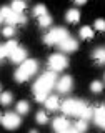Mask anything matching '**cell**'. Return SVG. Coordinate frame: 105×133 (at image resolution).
<instances>
[{
  "mask_svg": "<svg viewBox=\"0 0 105 133\" xmlns=\"http://www.w3.org/2000/svg\"><path fill=\"white\" fill-rule=\"evenodd\" d=\"M65 18H67V22H69V23H77L78 20H80V12L75 10V8H70V10L67 12Z\"/></svg>",
  "mask_w": 105,
  "mask_h": 133,
  "instance_id": "obj_13",
  "label": "cell"
},
{
  "mask_svg": "<svg viewBox=\"0 0 105 133\" xmlns=\"http://www.w3.org/2000/svg\"><path fill=\"white\" fill-rule=\"evenodd\" d=\"M33 15L37 17V18H39V17H42V15H47V7L45 5H37L35 8H33Z\"/></svg>",
  "mask_w": 105,
  "mask_h": 133,
  "instance_id": "obj_20",
  "label": "cell"
},
{
  "mask_svg": "<svg viewBox=\"0 0 105 133\" xmlns=\"http://www.w3.org/2000/svg\"><path fill=\"white\" fill-rule=\"evenodd\" d=\"M87 107L89 105H87L85 102H82V100L69 98V100H65V102L62 103L60 108H62V111H64L65 115H72V116H78V118H80Z\"/></svg>",
  "mask_w": 105,
  "mask_h": 133,
  "instance_id": "obj_3",
  "label": "cell"
},
{
  "mask_svg": "<svg viewBox=\"0 0 105 133\" xmlns=\"http://www.w3.org/2000/svg\"><path fill=\"white\" fill-rule=\"evenodd\" d=\"M87 128H89V125H87V122L85 120H77V123H75V130H78L80 133H83V131H87Z\"/></svg>",
  "mask_w": 105,
  "mask_h": 133,
  "instance_id": "obj_22",
  "label": "cell"
},
{
  "mask_svg": "<svg viewBox=\"0 0 105 133\" xmlns=\"http://www.w3.org/2000/svg\"><path fill=\"white\" fill-rule=\"evenodd\" d=\"M10 14H12V8L10 7H2V8H0V17H2L3 20H5Z\"/></svg>",
  "mask_w": 105,
  "mask_h": 133,
  "instance_id": "obj_27",
  "label": "cell"
},
{
  "mask_svg": "<svg viewBox=\"0 0 105 133\" xmlns=\"http://www.w3.org/2000/svg\"><path fill=\"white\" fill-rule=\"evenodd\" d=\"M67 65H69V60H67L65 55H62V53H55V55H52L48 58V68L50 72H62L64 68H67Z\"/></svg>",
  "mask_w": 105,
  "mask_h": 133,
  "instance_id": "obj_5",
  "label": "cell"
},
{
  "mask_svg": "<svg viewBox=\"0 0 105 133\" xmlns=\"http://www.w3.org/2000/svg\"><path fill=\"white\" fill-rule=\"evenodd\" d=\"M80 37H82V38H92V37H94V30H92V27H82L80 28Z\"/></svg>",
  "mask_w": 105,
  "mask_h": 133,
  "instance_id": "obj_19",
  "label": "cell"
},
{
  "mask_svg": "<svg viewBox=\"0 0 105 133\" xmlns=\"http://www.w3.org/2000/svg\"><path fill=\"white\" fill-rule=\"evenodd\" d=\"M10 8L15 12V14H22V12L25 10V2L23 0H14V3H12Z\"/></svg>",
  "mask_w": 105,
  "mask_h": 133,
  "instance_id": "obj_16",
  "label": "cell"
},
{
  "mask_svg": "<svg viewBox=\"0 0 105 133\" xmlns=\"http://www.w3.org/2000/svg\"><path fill=\"white\" fill-rule=\"evenodd\" d=\"M58 48L62 50V52H75V50L78 48V43L77 40H73L72 37H67V38H64L58 43Z\"/></svg>",
  "mask_w": 105,
  "mask_h": 133,
  "instance_id": "obj_9",
  "label": "cell"
},
{
  "mask_svg": "<svg viewBox=\"0 0 105 133\" xmlns=\"http://www.w3.org/2000/svg\"><path fill=\"white\" fill-rule=\"evenodd\" d=\"M69 37V32H67V28H53V30H50L47 35L44 37V42L47 45H58L64 38Z\"/></svg>",
  "mask_w": 105,
  "mask_h": 133,
  "instance_id": "obj_4",
  "label": "cell"
},
{
  "mask_svg": "<svg viewBox=\"0 0 105 133\" xmlns=\"http://www.w3.org/2000/svg\"><path fill=\"white\" fill-rule=\"evenodd\" d=\"M7 22H8V25H12V27H14V25H17V23H25L27 22V20H25V17L22 15V14H15L14 10H12V14L7 17Z\"/></svg>",
  "mask_w": 105,
  "mask_h": 133,
  "instance_id": "obj_12",
  "label": "cell"
},
{
  "mask_svg": "<svg viewBox=\"0 0 105 133\" xmlns=\"http://www.w3.org/2000/svg\"><path fill=\"white\" fill-rule=\"evenodd\" d=\"M45 107H47V110H57V108H60V103H58V97H47L45 100Z\"/></svg>",
  "mask_w": 105,
  "mask_h": 133,
  "instance_id": "obj_14",
  "label": "cell"
},
{
  "mask_svg": "<svg viewBox=\"0 0 105 133\" xmlns=\"http://www.w3.org/2000/svg\"><path fill=\"white\" fill-rule=\"evenodd\" d=\"M5 57H8V53H7V50H5V45H0V60L5 58Z\"/></svg>",
  "mask_w": 105,
  "mask_h": 133,
  "instance_id": "obj_30",
  "label": "cell"
},
{
  "mask_svg": "<svg viewBox=\"0 0 105 133\" xmlns=\"http://www.w3.org/2000/svg\"><path fill=\"white\" fill-rule=\"evenodd\" d=\"M28 108H30V107H28V103L23 102V100L17 103V111H18V113H22V115L23 113H28Z\"/></svg>",
  "mask_w": 105,
  "mask_h": 133,
  "instance_id": "obj_21",
  "label": "cell"
},
{
  "mask_svg": "<svg viewBox=\"0 0 105 133\" xmlns=\"http://www.w3.org/2000/svg\"><path fill=\"white\" fill-rule=\"evenodd\" d=\"M94 122L97 127L105 130V105H98L94 108Z\"/></svg>",
  "mask_w": 105,
  "mask_h": 133,
  "instance_id": "obj_7",
  "label": "cell"
},
{
  "mask_svg": "<svg viewBox=\"0 0 105 133\" xmlns=\"http://www.w3.org/2000/svg\"><path fill=\"white\" fill-rule=\"evenodd\" d=\"M0 122H2V115H0Z\"/></svg>",
  "mask_w": 105,
  "mask_h": 133,
  "instance_id": "obj_34",
  "label": "cell"
},
{
  "mask_svg": "<svg viewBox=\"0 0 105 133\" xmlns=\"http://www.w3.org/2000/svg\"><path fill=\"white\" fill-rule=\"evenodd\" d=\"M30 133H37V131H35V130H30Z\"/></svg>",
  "mask_w": 105,
  "mask_h": 133,
  "instance_id": "obj_33",
  "label": "cell"
},
{
  "mask_svg": "<svg viewBox=\"0 0 105 133\" xmlns=\"http://www.w3.org/2000/svg\"><path fill=\"white\" fill-rule=\"evenodd\" d=\"M55 85H57V90L60 93H69L73 87V80H72V77H62Z\"/></svg>",
  "mask_w": 105,
  "mask_h": 133,
  "instance_id": "obj_8",
  "label": "cell"
},
{
  "mask_svg": "<svg viewBox=\"0 0 105 133\" xmlns=\"http://www.w3.org/2000/svg\"><path fill=\"white\" fill-rule=\"evenodd\" d=\"M18 47V43H17V40H8L7 43H5V50H7V53L8 55H10L12 52H14V50Z\"/></svg>",
  "mask_w": 105,
  "mask_h": 133,
  "instance_id": "obj_23",
  "label": "cell"
},
{
  "mask_svg": "<svg viewBox=\"0 0 105 133\" xmlns=\"http://www.w3.org/2000/svg\"><path fill=\"white\" fill-rule=\"evenodd\" d=\"M47 113H45V111H39V113H37V122H39L40 125H44V123H47Z\"/></svg>",
  "mask_w": 105,
  "mask_h": 133,
  "instance_id": "obj_26",
  "label": "cell"
},
{
  "mask_svg": "<svg viewBox=\"0 0 105 133\" xmlns=\"http://www.w3.org/2000/svg\"><path fill=\"white\" fill-rule=\"evenodd\" d=\"M90 90L94 91V93H100V91L103 90V83H102V82H94V83L90 85Z\"/></svg>",
  "mask_w": 105,
  "mask_h": 133,
  "instance_id": "obj_24",
  "label": "cell"
},
{
  "mask_svg": "<svg viewBox=\"0 0 105 133\" xmlns=\"http://www.w3.org/2000/svg\"><path fill=\"white\" fill-rule=\"evenodd\" d=\"M94 60L97 62L98 65H103L105 63V48L100 47V48L95 50V52H94Z\"/></svg>",
  "mask_w": 105,
  "mask_h": 133,
  "instance_id": "obj_15",
  "label": "cell"
},
{
  "mask_svg": "<svg viewBox=\"0 0 105 133\" xmlns=\"http://www.w3.org/2000/svg\"><path fill=\"white\" fill-rule=\"evenodd\" d=\"M20 123H22V120H20V116L17 113H12V111H8L2 116V125L7 128V130H15V128L20 127Z\"/></svg>",
  "mask_w": 105,
  "mask_h": 133,
  "instance_id": "obj_6",
  "label": "cell"
},
{
  "mask_svg": "<svg viewBox=\"0 0 105 133\" xmlns=\"http://www.w3.org/2000/svg\"><path fill=\"white\" fill-rule=\"evenodd\" d=\"M57 83V75L55 72H47L40 75V78L33 83V95L37 102H45L48 97V91L55 87Z\"/></svg>",
  "mask_w": 105,
  "mask_h": 133,
  "instance_id": "obj_1",
  "label": "cell"
},
{
  "mask_svg": "<svg viewBox=\"0 0 105 133\" xmlns=\"http://www.w3.org/2000/svg\"><path fill=\"white\" fill-rule=\"evenodd\" d=\"M85 2H87V0H75V3H78V5H83Z\"/></svg>",
  "mask_w": 105,
  "mask_h": 133,
  "instance_id": "obj_32",
  "label": "cell"
},
{
  "mask_svg": "<svg viewBox=\"0 0 105 133\" xmlns=\"http://www.w3.org/2000/svg\"><path fill=\"white\" fill-rule=\"evenodd\" d=\"M37 70H39V63H37V60H33V58H27L25 62L20 63V66L17 68L15 72V80L18 83L22 82H27L28 78L32 77V75L37 73Z\"/></svg>",
  "mask_w": 105,
  "mask_h": 133,
  "instance_id": "obj_2",
  "label": "cell"
},
{
  "mask_svg": "<svg viewBox=\"0 0 105 133\" xmlns=\"http://www.w3.org/2000/svg\"><path fill=\"white\" fill-rule=\"evenodd\" d=\"M53 128H55V131H64L67 130V128H70V123H69V120L64 118V116H58V118L53 120Z\"/></svg>",
  "mask_w": 105,
  "mask_h": 133,
  "instance_id": "obj_11",
  "label": "cell"
},
{
  "mask_svg": "<svg viewBox=\"0 0 105 133\" xmlns=\"http://www.w3.org/2000/svg\"><path fill=\"white\" fill-rule=\"evenodd\" d=\"M39 25L40 27H50V25H52V17H50L48 14L39 17Z\"/></svg>",
  "mask_w": 105,
  "mask_h": 133,
  "instance_id": "obj_18",
  "label": "cell"
},
{
  "mask_svg": "<svg viewBox=\"0 0 105 133\" xmlns=\"http://www.w3.org/2000/svg\"><path fill=\"white\" fill-rule=\"evenodd\" d=\"M12 100H14V95H12L10 91H5V93L0 95V103H2V105H10Z\"/></svg>",
  "mask_w": 105,
  "mask_h": 133,
  "instance_id": "obj_17",
  "label": "cell"
},
{
  "mask_svg": "<svg viewBox=\"0 0 105 133\" xmlns=\"http://www.w3.org/2000/svg\"><path fill=\"white\" fill-rule=\"evenodd\" d=\"M8 57H10L12 62H15V63H22V62L27 60V50L22 48V47H17Z\"/></svg>",
  "mask_w": 105,
  "mask_h": 133,
  "instance_id": "obj_10",
  "label": "cell"
},
{
  "mask_svg": "<svg viewBox=\"0 0 105 133\" xmlns=\"http://www.w3.org/2000/svg\"><path fill=\"white\" fill-rule=\"evenodd\" d=\"M58 133H80L78 130H75V128H67V130H64V131H58Z\"/></svg>",
  "mask_w": 105,
  "mask_h": 133,
  "instance_id": "obj_31",
  "label": "cell"
},
{
  "mask_svg": "<svg viewBox=\"0 0 105 133\" xmlns=\"http://www.w3.org/2000/svg\"><path fill=\"white\" fill-rule=\"evenodd\" d=\"M92 116H94V108H92V107H87V108H85V111L82 113V116H80V118L87 122V120H90Z\"/></svg>",
  "mask_w": 105,
  "mask_h": 133,
  "instance_id": "obj_25",
  "label": "cell"
},
{
  "mask_svg": "<svg viewBox=\"0 0 105 133\" xmlns=\"http://www.w3.org/2000/svg\"><path fill=\"white\" fill-rule=\"evenodd\" d=\"M95 28L100 32H105V20L103 18H98V20H95Z\"/></svg>",
  "mask_w": 105,
  "mask_h": 133,
  "instance_id": "obj_28",
  "label": "cell"
},
{
  "mask_svg": "<svg viewBox=\"0 0 105 133\" xmlns=\"http://www.w3.org/2000/svg\"><path fill=\"white\" fill-rule=\"evenodd\" d=\"M14 33H15V28L12 27V25H8V27L3 28V35H5V37H12Z\"/></svg>",
  "mask_w": 105,
  "mask_h": 133,
  "instance_id": "obj_29",
  "label": "cell"
},
{
  "mask_svg": "<svg viewBox=\"0 0 105 133\" xmlns=\"http://www.w3.org/2000/svg\"><path fill=\"white\" fill-rule=\"evenodd\" d=\"M2 20H3V18H2V17H0V22H2Z\"/></svg>",
  "mask_w": 105,
  "mask_h": 133,
  "instance_id": "obj_35",
  "label": "cell"
}]
</instances>
